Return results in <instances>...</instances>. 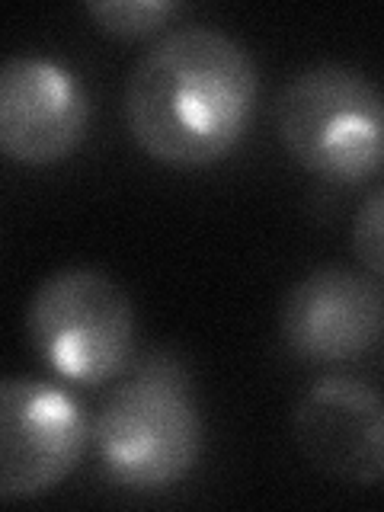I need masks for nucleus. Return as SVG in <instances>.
Wrapping results in <instances>:
<instances>
[{
	"label": "nucleus",
	"mask_w": 384,
	"mask_h": 512,
	"mask_svg": "<svg viewBox=\"0 0 384 512\" xmlns=\"http://www.w3.org/2000/svg\"><path fill=\"white\" fill-rule=\"evenodd\" d=\"M260 93L256 61L212 26L164 32L128 74L125 122L138 148L170 167H208L228 157Z\"/></svg>",
	"instance_id": "nucleus-1"
},
{
	"label": "nucleus",
	"mask_w": 384,
	"mask_h": 512,
	"mask_svg": "<svg viewBox=\"0 0 384 512\" xmlns=\"http://www.w3.org/2000/svg\"><path fill=\"white\" fill-rule=\"evenodd\" d=\"M90 439L103 474L122 490L160 493L186 480L205 442L186 362L173 352L138 362L106 397Z\"/></svg>",
	"instance_id": "nucleus-2"
},
{
	"label": "nucleus",
	"mask_w": 384,
	"mask_h": 512,
	"mask_svg": "<svg viewBox=\"0 0 384 512\" xmlns=\"http://www.w3.org/2000/svg\"><path fill=\"white\" fill-rule=\"evenodd\" d=\"M276 128L285 151L330 183H365L381 170V90L349 64L298 71L276 103Z\"/></svg>",
	"instance_id": "nucleus-3"
},
{
	"label": "nucleus",
	"mask_w": 384,
	"mask_h": 512,
	"mask_svg": "<svg viewBox=\"0 0 384 512\" xmlns=\"http://www.w3.org/2000/svg\"><path fill=\"white\" fill-rule=\"evenodd\" d=\"M26 333L64 381L106 384L135 356V308L125 288L100 269H58L29 298Z\"/></svg>",
	"instance_id": "nucleus-4"
},
{
	"label": "nucleus",
	"mask_w": 384,
	"mask_h": 512,
	"mask_svg": "<svg viewBox=\"0 0 384 512\" xmlns=\"http://www.w3.org/2000/svg\"><path fill=\"white\" fill-rule=\"evenodd\" d=\"M90 445L84 404L39 378H0V500L64 484Z\"/></svg>",
	"instance_id": "nucleus-5"
},
{
	"label": "nucleus",
	"mask_w": 384,
	"mask_h": 512,
	"mask_svg": "<svg viewBox=\"0 0 384 512\" xmlns=\"http://www.w3.org/2000/svg\"><path fill=\"white\" fill-rule=\"evenodd\" d=\"M90 100L80 77L45 55L0 61V154L13 164L52 167L87 138Z\"/></svg>",
	"instance_id": "nucleus-6"
},
{
	"label": "nucleus",
	"mask_w": 384,
	"mask_h": 512,
	"mask_svg": "<svg viewBox=\"0 0 384 512\" xmlns=\"http://www.w3.org/2000/svg\"><path fill=\"white\" fill-rule=\"evenodd\" d=\"M285 346L308 362H349L375 349L384 330L381 279L368 272L324 266L295 282L282 301Z\"/></svg>",
	"instance_id": "nucleus-7"
},
{
	"label": "nucleus",
	"mask_w": 384,
	"mask_h": 512,
	"mask_svg": "<svg viewBox=\"0 0 384 512\" xmlns=\"http://www.w3.org/2000/svg\"><path fill=\"white\" fill-rule=\"evenodd\" d=\"M295 439L301 455L343 484L375 487L384 474V407L372 384L324 378L298 400Z\"/></svg>",
	"instance_id": "nucleus-8"
},
{
	"label": "nucleus",
	"mask_w": 384,
	"mask_h": 512,
	"mask_svg": "<svg viewBox=\"0 0 384 512\" xmlns=\"http://www.w3.org/2000/svg\"><path fill=\"white\" fill-rule=\"evenodd\" d=\"M87 13L103 32L122 39L151 36L176 13L173 0H90Z\"/></svg>",
	"instance_id": "nucleus-9"
},
{
	"label": "nucleus",
	"mask_w": 384,
	"mask_h": 512,
	"mask_svg": "<svg viewBox=\"0 0 384 512\" xmlns=\"http://www.w3.org/2000/svg\"><path fill=\"white\" fill-rule=\"evenodd\" d=\"M352 250L368 276H384V192L372 189L352 224Z\"/></svg>",
	"instance_id": "nucleus-10"
}]
</instances>
